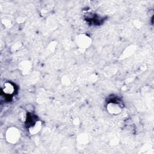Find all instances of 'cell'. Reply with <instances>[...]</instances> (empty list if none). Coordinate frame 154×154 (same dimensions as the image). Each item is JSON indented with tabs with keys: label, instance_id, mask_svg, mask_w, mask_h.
<instances>
[{
	"label": "cell",
	"instance_id": "1",
	"mask_svg": "<svg viewBox=\"0 0 154 154\" xmlns=\"http://www.w3.org/2000/svg\"><path fill=\"white\" fill-rule=\"evenodd\" d=\"M20 137V132L19 130L15 127L9 128L5 132L6 140L11 144L16 143Z\"/></svg>",
	"mask_w": 154,
	"mask_h": 154
},
{
	"label": "cell",
	"instance_id": "4",
	"mask_svg": "<svg viewBox=\"0 0 154 154\" xmlns=\"http://www.w3.org/2000/svg\"><path fill=\"white\" fill-rule=\"evenodd\" d=\"M42 128V123L41 121L37 120L34 124L31 125L29 128V132L32 135H35L38 134Z\"/></svg>",
	"mask_w": 154,
	"mask_h": 154
},
{
	"label": "cell",
	"instance_id": "3",
	"mask_svg": "<svg viewBox=\"0 0 154 154\" xmlns=\"http://www.w3.org/2000/svg\"><path fill=\"white\" fill-rule=\"evenodd\" d=\"M106 109L109 114L112 115H117L121 113L122 107L117 102H110L106 105Z\"/></svg>",
	"mask_w": 154,
	"mask_h": 154
},
{
	"label": "cell",
	"instance_id": "2",
	"mask_svg": "<svg viewBox=\"0 0 154 154\" xmlns=\"http://www.w3.org/2000/svg\"><path fill=\"white\" fill-rule=\"evenodd\" d=\"M76 43L80 48L86 49L90 46L91 43V40L90 37H89L87 35L82 34L78 36L76 38Z\"/></svg>",
	"mask_w": 154,
	"mask_h": 154
},
{
	"label": "cell",
	"instance_id": "5",
	"mask_svg": "<svg viewBox=\"0 0 154 154\" xmlns=\"http://www.w3.org/2000/svg\"><path fill=\"white\" fill-rule=\"evenodd\" d=\"M15 91L14 85L10 82H6L4 83L2 87V91L5 94L11 95Z\"/></svg>",
	"mask_w": 154,
	"mask_h": 154
},
{
	"label": "cell",
	"instance_id": "6",
	"mask_svg": "<svg viewBox=\"0 0 154 154\" xmlns=\"http://www.w3.org/2000/svg\"><path fill=\"white\" fill-rule=\"evenodd\" d=\"M20 67L23 72H27L31 69V64L29 61H23L20 64Z\"/></svg>",
	"mask_w": 154,
	"mask_h": 154
}]
</instances>
